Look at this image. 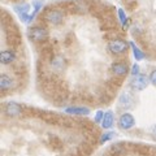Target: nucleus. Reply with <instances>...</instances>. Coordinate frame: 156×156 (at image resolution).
Wrapping results in <instances>:
<instances>
[{"label":"nucleus","instance_id":"obj_9","mask_svg":"<svg viewBox=\"0 0 156 156\" xmlns=\"http://www.w3.org/2000/svg\"><path fill=\"white\" fill-rule=\"evenodd\" d=\"M111 69H112V72H113V74L119 76V77H122L128 73V65L124 64V62H113L112 66H111Z\"/></svg>","mask_w":156,"mask_h":156},{"label":"nucleus","instance_id":"obj_16","mask_svg":"<svg viewBox=\"0 0 156 156\" xmlns=\"http://www.w3.org/2000/svg\"><path fill=\"white\" fill-rule=\"evenodd\" d=\"M43 0H33V7H34V11H35L37 13L41 11V8L43 7Z\"/></svg>","mask_w":156,"mask_h":156},{"label":"nucleus","instance_id":"obj_4","mask_svg":"<svg viewBox=\"0 0 156 156\" xmlns=\"http://www.w3.org/2000/svg\"><path fill=\"white\" fill-rule=\"evenodd\" d=\"M134 125H135V119L130 113H124L119 120V128L121 130H129Z\"/></svg>","mask_w":156,"mask_h":156},{"label":"nucleus","instance_id":"obj_12","mask_svg":"<svg viewBox=\"0 0 156 156\" xmlns=\"http://www.w3.org/2000/svg\"><path fill=\"white\" fill-rule=\"evenodd\" d=\"M65 112L69 115H89L90 109L85 107H70V108H66Z\"/></svg>","mask_w":156,"mask_h":156},{"label":"nucleus","instance_id":"obj_22","mask_svg":"<svg viewBox=\"0 0 156 156\" xmlns=\"http://www.w3.org/2000/svg\"><path fill=\"white\" fill-rule=\"evenodd\" d=\"M152 133H154V135L156 136V125L154 126V129H152Z\"/></svg>","mask_w":156,"mask_h":156},{"label":"nucleus","instance_id":"obj_21","mask_svg":"<svg viewBox=\"0 0 156 156\" xmlns=\"http://www.w3.org/2000/svg\"><path fill=\"white\" fill-rule=\"evenodd\" d=\"M150 82L152 83L154 86H156V69L150 74Z\"/></svg>","mask_w":156,"mask_h":156},{"label":"nucleus","instance_id":"obj_3","mask_svg":"<svg viewBox=\"0 0 156 156\" xmlns=\"http://www.w3.org/2000/svg\"><path fill=\"white\" fill-rule=\"evenodd\" d=\"M29 35H30V38L33 39V41H35V42H43V41H46V39H47L48 31L46 30L44 27L35 26V27H33L31 30L29 31Z\"/></svg>","mask_w":156,"mask_h":156},{"label":"nucleus","instance_id":"obj_15","mask_svg":"<svg viewBox=\"0 0 156 156\" xmlns=\"http://www.w3.org/2000/svg\"><path fill=\"white\" fill-rule=\"evenodd\" d=\"M130 44H131V48H133V53H134V57H135V60H136V61H140V60H143V58H144V53H143L142 51H140L139 48H138V47H136V46L134 44V43H130Z\"/></svg>","mask_w":156,"mask_h":156},{"label":"nucleus","instance_id":"obj_6","mask_svg":"<svg viewBox=\"0 0 156 156\" xmlns=\"http://www.w3.org/2000/svg\"><path fill=\"white\" fill-rule=\"evenodd\" d=\"M14 9V12H16L20 18L22 20L23 22H26L27 21V17H29V11H30V5L26 3H21V4H17V5H14L13 7Z\"/></svg>","mask_w":156,"mask_h":156},{"label":"nucleus","instance_id":"obj_7","mask_svg":"<svg viewBox=\"0 0 156 156\" xmlns=\"http://www.w3.org/2000/svg\"><path fill=\"white\" fill-rule=\"evenodd\" d=\"M46 21L51 25H60L62 22V13L58 11H50L46 14Z\"/></svg>","mask_w":156,"mask_h":156},{"label":"nucleus","instance_id":"obj_2","mask_svg":"<svg viewBox=\"0 0 156 156\" xmlns=\"http://www.w3.org/2000/svg\"><path fill=\"white\" fill-rule=\"evenodd\" d=\"M148 81H150V78H147L143 74H138V76H135L133 80H131L130 85L135 91H142V90H144L146 87H147Z\"/></svg>","mask_w":156,"mask_h":156},{"label":"nucleus","instance_id":"obj_18","mask_svg":"<svg viewBox=\"0 0 156 156\" xmlns=\"http://www.w3.org/2000/svg\"><path fill=\"white\" fill-rule=\"evenodd\" d=\"M103 119H104V113L101 111H98L96 112V115H95V122H101V121H103Z\"/></svg>","mask_w":156,"mask_h":156},{"label":"nucleus","instance_id":"obj_5","mask_svg":"<svg viewBox=\"0 0 156 156\" xmlns=\"http://www.w3.org/2000/svg\"><path fill=\"white\" fill-rule=\"evenodd\" d=\"M4 112H5V115L9 117H17L22 113V108L18 103L11 101V103H7L5 108H4Z\"/></svg>","mask_w":156,"mask_h":156},{"label":"nucleus","instance_id":"obj_8","mask_svg":"<svg viewBox=\"0 0 156 156\" xmlns=\"http://www.w3.org/2000/svg\"><path fill=\"white\" fill-rule=\"evenodd\" d=\"M133 96L129 92H124V94H121V96L119 98V105L121 108H125V109H129L133 107Z\"/></svg>","mask_w":156,"mask_h":156},{"label":"nucleus","instance_id":"obj_20","mask_svg":"<svg viewBox=\"0 0 156 156\" xmlns=\"http://www.w3.org/2000/svg\"><path fill=\"white\" fill-rule=\"evenodd\" d=\"M131 74H133L134 77L139 74V65L138 64H134L133 68H131Z\"/></svg>","mask_w":156,"mask_h":156},{"label":"nucleus","instance_id":"obj_19","mask_svg":"<svg viewBox=\"0 0 156 156\" xmlns=\"http://www.w3.org/2000/svg\"><path fill=\"white\" fill-rule=\"evenodd\" d=\"M119 17L121 20V22H122V25H126V16H125L122 9H119Z\"/></svg>","mask_w":156,"mask_h":156},{"label":"nucleus","instance_id":"obj_17","mask_svg":"<svg viewBox=\"0 0 156 156\" xmlns=\"http://www.w3.org/2000/svg\"><path fill=\"white\" fill-rule=\"evenodd\" d=\"M113 133H111V131H109V133H105V134H103V135H101V138H100V143H104V142H107V140H109V139H112V138H113Z\"/></svg>","mask_w":156,"mask_h":156},{"label":"nucleus","instance_id":"obj_14","mask_svg":"<svg viewBox=\"0 0 156 156\" xmlns=\"http://www.w3.org/2000/svg\"><path fill=\"white\" fill-rule=\"evenodd\" d=\"M51 65H52V68H53L55 70H61L62 66H64V58H62L61 56H56V57L52 60Z\"/></svg>","mask_w":156,"mask_h":156},{"label":"nucleus","instance_id":"obj_13","mask_svg":"<svg viewBox=\"0 0 156 156\" xmlns=\"http://www.w3.org/2000/svg\"><path fill=\"white\" fill-rule=\"evenodd\" d=\"M12 86H13V81L7 74H3L2 78H0V87H2V90L7 91L9 89H12Z\"/></svg>","mask_w":156,"mask_h":156},{"label":"nucleus","instance_id":"obj_11","mask_svg":"<svg viewBox=\"0 0 156 156\" xmlns=\"http://www.w3.org/2000/svg\"><path fill=\"white\" fill-rule=\"evenodd\" d=\"M113 121H115V117H113V112H105L104 113V119L101 121V126H103L104 129H111L112 126H113Z\"/></svg>","mask_w":156,"mask_h":156},{"label":"nucleus","instance_id":"obj_1","mask_svg":"<svg viewBox=\"0 0 156 156\" xmlns=\"http://www.w3.org/2000/svg\"><path fill=\"white\" fill-rule=\"evenodd\" d=\"M108 50L111 51V53H113V55H120V53H124L128 50V43L122 41V39H115V41L109 42Z\"/></svg>","mask_w":156,"mask_h":156},{"label":"nucleus","instance_id":"obj_10","mask_svg":"<svg viewBox=\"0 0 156 156\" xmlns=\"http://www.w3.org/2000/svg\"><path fill=\"white\" fill-rule=\"evenodd\" d=\"M14 58H16V53L11 50H5L2 52V55H0V60H2V64L4 65H8V64H12L14 61Z\"/></svg>","mask_w":156,"mask_h":156}]
</instances>
